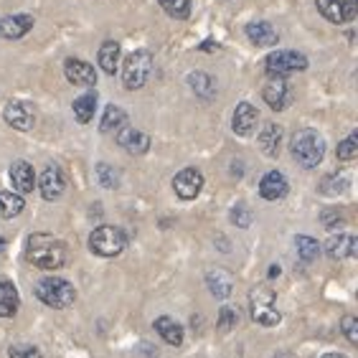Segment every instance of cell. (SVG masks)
<instances>
[{"instance_id": "obj_1", "label": "cell", "mask_w": 358, "mask_h": 358, "mask_svg": "<svg viewBox=\"0 0 358 358\" xmlns=\"http://www.w3.org/2000/svg\"><path fill=\"white\" fill-rule=\"evenodd\" d=\"M26 259L38 269L56 272V269L66 267L69 249L62 239H56L51 234H31L26 241Z\"/></svg>"}, {"instance_id": "obj_2", "label": "cell", "mask_w": 358, "mask_h": 358, "mask_svg": "<svg viewBox=\"0 0 358 358\" xmlns=\"http://www.w3.org/2000/svg\"><path fill=\"white\" fill-rule=\"evenodd\" d=\"M289 148H292V158L303 168H308V171L320 166V160L325 155V140L315 130H300L292 138Z\"/></svg>"}, {"instance_id": "obj_3", "label": "cell", "mask_w": 358, "mask_h": 358, "mask_svg": "<svg viewBox=\"0 0 358 358\" xmlns=\"http://www.w3.org/2000/svg\"><path fill=\"white\" fill-rule=\"evenodd\" d=\"M36 297L54 310H64L76 300V289L64 277H43L41 282L36 285Z\"/></svg>"}, {"instance_id": "obj_4", "label": "cell", "mask_w": 358, "mask_h": 358, "mask_svg": "<svg viewBox=\"0 0 358 358\" xmlns=\"http://www.w3.org/2000/svg\"><path fill=\"white\" fill-rule=\"evenodd\" d=\"M124 247H127V236L117 227H99L90 236V249L96 257H104V259L122 255Z\"/></svg>"}, {"instance_id": "obj_5", "label": "cell", "mask_w": 358, "mask_h": 358, "mask_svg": "<svg viewBox=\"0 0 358 358\" xmlns=\"http://www.w3.org/2000/svg\"><path fill=\"white\" fill-rule=\"evenodd\" d=\"M150 71H152V54H150V51L140 48V51L130 54V56H127V62H124V69H122L124 90H130V92L140 90V87L148 82Z\"/></svg>"}, {"instance_id": "obj_6", "label": "cell", "mask_w": 358, "mask_h": 358, "mask_svg": "<svg viewBox=\"0 0 358 358\" xmlns=\"http://www.w3.org/2000/svg\"><path fill=\"white\" fill-rule=\"evenodd\" d=\"M308 69V59L297 51H272L264 59V71L269 74V79H285L287 74Z\"/></svg>"}, {"instance_id": "obj_7", "label": "cell", "mask_w": 358, "mask_h": 358, "mask_svg": "<svg viewBox=\"0 0 358 358\" xmlns=\"http://www.w3.org/2000/svg\"><path fill=\"white\" fill-rule=\"evenodd\" d=\"M249 297H252V317H255V323L264 325V328H272V325H277L280 320H282V315L275 310V292L267 287V285H259V287H255L252 292H249Z\"/></svg>"}, {"instance_id": "obj_8", "label": "cell", "mask_w": 358, "mask_h": 358, "mask_svg": "<svg viewBox=\"0 0 358 358\" xmlns=\"http://www.w3.org/2000/svg\"><path fill=\"white\" fill-rule=\"evenodd\" d=\"M315 6L331 23H348L358 13V0H315Z\"/></svg>"}, {"instance_id": "obj_9", "label": "cell", "mask_w": 358, "mask_h": 358, "mask_svg": "<svg viewBox=\"0 0 358 358\" xmlns=\"http://www.w3.org/2000/svg\"><path fill=\"white\" fill-rule=\"evenodd\" d=\"M201 188H203V176H201V171H196V168H183V171L173 178V191L183 201H193L201 193Z\"/></svg>"}, {"instance_id": "obj_10", "label": "cell", "mask_w": 358, "mask_h": 358, "mask_svg": "<svg viewBox=\"0 0 358 358\" xmlns=\"http://www.w3.org/2000/svg\"><path fill=\"white\" fill-rule=\"evenodd\" d=\"M64 188H66V178H64V171L59 166H46L43 173L38 176V191L46 201L62 199Z\"/></svg>"}, {"instance_id": "obj_11", "label": "cell", "mask_w": 358, "mask_h": 358, "mask_svg": "<svg viewBox=\"0 0 358 358\" xmlns=\"http://www.w3.org/2000/svg\"><path fill=\"white\" fill-rule=\"evenodd\" d=\"M64 74L74 87H94L96 84V71L92 64L82 62V59H66L64 62Z\"/></svg>"}, {"instance_id": "obj_12", "label": "cell", "mask_w": 358, "mask_h": 358, "mask_svg": "<svg viewBox=\"0 0 358 358\" xmlns=\"http://www.w3.org/2000/svg\"><path fill=\"white\" fill-rule=\"evenodd\" d=\"M34 28V15L26 13H15L0 18V38H8V41H15V38H23Z\"/></svg>"}, {"instance_id": "obj_13", "label": "cell", "mask_w": 358, "mask_h": 358, "mask_svg": "<svg viewBox=\"0 0 358 358\" xmlns=\"http://www.w3.org/2000/svg\"><path fill=\"white\" fill-rule=\"evenodd\" d=\"M117 143L130 155H145L150 150V135H145L143 130H135V127H122L117 132Z\"/></svg>"}, {"instance_id": "obj_14", "label": "cell", "mask_w": 358, "mask_h": 358, "mask_svg": "<svg viewBox=\"0 0 358 358\" xmlns=\"http://www.w3.org/2000/svg\"><path fill=\"white\" fill-rule=\"evenodd\" d=\"M257 120H259V112H257L249 102H241V104H236L231 127H234V132L239 135V138H249L257 127Z\"/></svg>"}, {"instance_id": "obj_15", "label": "cell", "mask_w": 358, "mask_h": 358, "mask_svg": "<svg viewBox=\"0 0 358 358\" xmlns=\"http://www.w3.org/2000/svg\"><path fill=\"white\" fill-rule=\"evenodd\" d=\"M287 191H289L287 178H285L280 171H269L267 176L259 180V196H262L264 201H280L287 196Z\"/></svg>"}, {"instance_id": "obj_16", "label": "cell", "mask_w": 358, "mask_h": 358, "mask_svg": "<svg viewBox=\"0 0 358 358\" xmlns=\"http://www.w3.org/2000/svg\"><path fill=\"white\" fill-rule=\"evenodd\" d=\"M262 96H264V102H267L275 112L285 110L287 102H289L287 82H285V79H269V82L262 87Z\"/></svg>"}, {"instance_id": "obj_17", "label": "cell", "mask_w": 358, "mask_h": 358, "mask_svg": "<svg viewBox=\"0 0 358 358\" xmlns=\"http://www.w3.org/2000/svg\"><path fill=\"white\" fill-rule=\"evenodd\" d=\"M325 252H328V257H333V259H351L358 252V239L353 234L331 236L328 244H325Z\"/></svg>"}, {"instance_id": "obj_18", "label": "cell", "mask_w": 358, "mask_h": 358, "mask_svg": "<svg viewBox=\"0 0 358 358\" xmlns=\"http://www.w3.org/2000/svg\"><path fill=\"white\" fill-rule=\"evenodd\" d=\"M3 117H6V122L10 124L13 130L26 132L34 127V115H31V110L21 102H8L6 110H3Z\"/></svg>"}, {"instance_id": "obj_19", "label": "cell", "mask_w": 358, "mask_h": 358, "mask_svg": "<svg viewBox=\"0 0 358 358\" xmlns=\"http://www.w3.org/2000/svg\"><path fill=\"white\" fill-rule=\"evenodd\" d=\"M247 36H249V41L255 43V46H277V41H280V34L275 31V26L267 21H255V23H249L247 26Z\"/></svg>"}, {"instance_id": "obj_20", "label": "cell", "mask_w": 358, "mask_h": 358, "mask_svg": "<svg viewBox=\"0 0 358 358\" xmlns=\"http://www.w3.org/2000/svg\"><path fill=\"white\" fill-rule=\"evenodd\" d=\"M10 183L18 193H31L36 186V173L26 160H15L10 166Z\"/></svg>"}, {"instance_id": "obj_21", "label": "cell", "mask_w": 358, "mask_h": 358, "mask_svg": "<svg viewBox=\"0 0 358 358\" xmlns=\"http://www.w3.org/2000/svg\"><path fill=\"white\" fill-rule=\"evenodd\" d=\"M280 145H282V127L275 122L264 124V130L259 132V148L267 158H277L280 155Z\"/></svg>"}, {"instance_id": "obj_22", "label": "cell", "mask_w": 358, "mask_h": 358, "mask_svg": "<svg viewBox=\"0 0 358 358\" xmlns=\"http://www.w3.org/2000/svg\"><path fill=\"white\" fill-rule=\"evenodd\" d=\"M206 285L211 289V295H216L219 300H227L231 295V287H234V277L227 269H214V272H208Z\"/></svg>"}, {"instance_id": "obj_23", "label": "cell", "mask_w": 358, "mask_h": 358, "mask_svg": "<svg viewBox=\"0 0 358 358\" xmlns=\"http://www.w3.org/2000/svg\"><path fill=\"white\" fill-rule=\"evenodd\" d=\"M155 331H158V336L166 341L168 345H180L183 343V325L176 323L171 315H160L158 320H155Z\"/></svg>"}, {"instance_id": "obj_24", "label": "cell", "mask_w": 358, "mask_h": 358, "mask_svg": "<svg viewBox=\"0 0 358 358\" xmlns=\"http://www.w3.org/2000/svg\"><path fill=\"white\" fill-rule=\"evenodd\" d=\"M18 305H21V297H18L15 285L3 280L0 282V317H13L18 313Z\"/></svg>"}, {"instance_id": "obj_25", "label": "cell", "mask_w": 358, "mask_h": 358, "mask_svg": "<svg viewBox=\"0 0 358 358\" xmlns=\"http://www.w3.org/2000/svg\"><path fill=\"white\" fill-rule=\"evenodd\" d=\"M71 110H74L76 122H82V124L92 122V117H94V110H96V92H87V94L76 96Z\"/></svg>"}, {"instance_id": "obj_26", "label": "cell", "mask_w": 358, "mask_h": 358, "mask_svg": "<svg viewBox=\"0 0 358 358\" xmlns=\"http://www.w3.org/2000/svg\"><path fill=\"white\" fill-rule=\"evenodd\" d=\"M23 196L13 191H0V219H15L23 211Z\"/></svg>"}, {"instance_id": "obj_27", "label": "cell", "mask_w": 358, "mask_h": 358, "mask_svg": "<svg viewBox=\"0 0 358 358\" xmlns=\"http://www.w3.org/2000/svg\"><path fill=\"white\" fill-rule=\"evenodd\" d=\"M127 122V115H124L122 107H115L110 104L107 110H104V117L99 122V132H120Z\"/></svg>"}, {"instance_id": "obj_28", "label": "cell", "mask_w": 358, "mask_h": 358, "mask_svg": "<svg viewBox=\"0 0 358 358\" xmlns=\"http://www.w3.org/2000/svg\"><path fill=\"white\" fill-rule=\"evenodd\" d=\"M99 66H102L107 74H115L120 66V43L115 41H104L99 48Z\"/></svg>"}, {"instance_id": "obj_29", "label": "cell", "mask_w": 358, "mask_h": 358, "mask_svg": "<svg viewBox=\"0 0 358 358\" xmlns=\"http://www.w3.org/2000/svg\"><path fill=\"white\" fill-rule=\"evenodd\" d=\"M160 8L176 21H186L191 15V0H158Z\"/></svg>"}, {"instance_id": "obj_30", "label": "cell", "mask_w": 358, "mask_h": 358, "mask_svg": "<svg viewBox=\"0 0 358 358\" xmlns=\"http://www.w3.org/2000/svg\"><path fill=\"white\" fill-rule=\"evenodd\" d=\"M188 84H191L193 92H196V94H201V96H211V94H214V90H216L214 79H211L208 74H203V71H193V74L188 76Z\"/></svg>"}, {"instance_id": "obj_31", "label": "cell", "mask_w": 358, "mask_h": 358, "mask_svg": "<svg viewBox=\"0 0 358 358\" xmlns=\"http://www.w3.org/2000/svg\"><path fill=\"white\" fill-rule=\"evenodd\" d=\"M295 247H297V255H300L303 262H313V259L320 255V244H317L313 236H297Z\"/></svg>"}, {"instance_id": "obj_32", "label": "cell", "mask_w": 358, "mask_h": 358, "mask_svg": "<svg viewBox=\"0 0 358 358\" xmlns=\"http://www.w3.org/2000/svg\"><path fill=\"white\" fill-rule=\"evenodd\" d=\"M338 160H353L358 155V132H351L343 143H338Z\"/></svg>"}, {"instance_id": "obj_33", "label": "cell", "mask_w": 358, "mask_h": 358, "mask_svg": "<svg viewBox=\"0 0 358 358\" xmlns=\"http://www.w3.org/2000/svg\"><path fill=\"white\" fill-rule=\"evenodd\" d=\"M96 176H99V180H102L104 188H117V183H120L117 171L110 168L107 163H99V166H96Z\"/></svg>"}, {"instance_id": "obj_34", "label": "cell", "mask_w": 358, "mask_h": 358, "mask_svg": "<svg viewBox=\"0 0 358 358\" xmlns=\"http://www.w3.org/2000/svg\"><path fill=\"white\" fill-rule=\"evenodd\" d=\"M10 358H43V353L36 348V345H28V343H15L10 345V351H8Z\"/></svg>"}, {"instance_id": "obj_35", "label": "cell", "mask_w": 358, "mask_h": 358, "mask_svg": "<svg viewBox=\"0 0 358 358\" xmlns=\"http://www.w3.org/2000/svg\"><path fill=\"white\" fill-rule=\"evenodd\" d=\"M341 331H343V336L348 338L353 345L358 343V320L353 315H343V320H341Z\"/></svg>"}, {"instance_id": "obj_36", "label": "cell", "mask_w": 358, "mask_h": 358, "mask_svg": "<svg viewBox=\"0 0 358 358\" xmlns=\"http://www.w3.org/2000/svg\"><path fill=\"white\" fill-rule=\"evenodd\" d=\"M231 221H234L236 227H249L252 224V211L244 203H239V206L231 208Z\"/></svg>"}, {"instance_id": "obj_37", "label": "cell", "mask_w": 358, "mask_h": 358, "mask_svg": "<svg viewBox=\"0 0 358 358\" xmlns=\"http://www.w3.org/2000/svg\"><path fill=\"white\" fill-rule=\"evenodd\" d=\"M231 325H236V313L231 310V308H224L219 315V328L221 331H229Z\"/></svg>"}, {"instance_id": "obj_38", "label": "cell", "mask_w": 358, "mask_h": 358, "mask_svg": "<svg viewBox=\"0 0 358 358\" xmlns=\"http://www.w3.org/2000/svg\"><path fill=\"white\" fill-rule=\"evenodd\" d=\"M323 227L331 229V231H336L338 227H343V219H341V214H338V211H325V214H323Z\"/></svg>"}, {"instance_id": "obj_39", "label": "cell", "mask_w": 358, "mask_h": 358, "mask_svg": "<svg viewBox=\"0 0 358 358\" xmlns=\"http://www.w3.org/2000/svg\"><path fill=\"white\" fill-rule=\"evenodd\" d=\"M201 51H214V43H211V41L201 43Z\"/></svg>"}, {"instance_id": "obj_40", "label": "cell", "mask_w": 358, "mask_h": 358, "mask_svg": "<svg viewBox=\"0 0 358 358\" xmlns=\"http://www.w3.org/2000/svg\"><path fill=\"white\" fill-rule=\"evenodd\" d=\"M280 275V267H275V264H272V267H269V277H277Z\"/></svg>"}, {"instance_id": "obj_41", "label": "cell", "mask_w": 358, "mask_h": 358, "mask_svg": "<svg viewBox=\"0 0 358 358\" xmlns=\"http://www.w3.org/2000/svg\"><path fill=\"white\" fill-rule=\"evenodd\" d=\"M323 358H348V356H343V353H328V356H323Z\"/></svg>"}, {"instance_id": "obj_42", "label": "cell", "mask_w": 358, "mask_h": 358, "mask_svg": "<svg viewBox=\"0 0 358 358\" xmlns=\"http://www.w3.org/2000/svg\"><path fill=\"white\" fill-rule=\"evenodd\" d=\"M0 252H6V239L0 236Z\"/></svg>"}]
</instances>
